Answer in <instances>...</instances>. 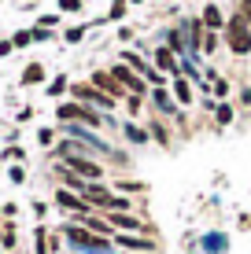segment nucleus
Instances as JSON below:
<instances>
[{
    "instance_id": "34",
    "label": "nucleus",
    "mask_w": 251,
    "mask_h": 254,
    "mask_svg": "<svg viewBox=\"0 0 251 254\" xmlns=\"http://www.w3.org/2000/svg\"><path fill=\"white\" fill-rule=\"evenodd\" d=\"M37 140H41V144H52V140H56V133H52V129H41Z\"/></svg>"
},
{
    "instance_id": "19",
    "label": "nucleus",
    "mask_w": 251,
    "mask_h": 254,
    "mask_svg": "<svg viewBox=\"0 0 251 254\" xmlns=\"http://www.w3.org/2000/svg\"><path fill=\"white\" fill-rule=\"evenodd\" d=\"M122 133H126V140H129V144H144V140L152 136V133H144V129H137V126H126Z\"/></svg>"
},
{
    "instance_id": "17",
    "label": "nucleus",
    "mask_w": 251,
    "mask_h": 254,
    "mask_svg": "<svg viewBox=\"0 0 251 254\" xmlns=\"http://www.w3.org/2000/svg\"><path fill=\"white\" fill-rule=\"evenodd\" d=\"M152 103L163 111V115H174V111H177V107H174V100H170V92H163V89H155V92H152Z\"/></svg>"
},
{
    "instance_id": "31",
    "label": "nucleus",
    "mask_w": 251,
    "mask_h": 254,
    "mask_svg": "<svg viewBox=\"0 0 251 254\" xmlns=\"http://www.w3.org/2000/svg\"><path fill=\"white\" fill-rule=\"evenodd\" d=\"M52 37V30H45V26H37V30H33V41H48Z\"/></svg>"
},
{
    "instance_id": "18",
    "label": "nucleus",
    "mask_w": 251,
    "mask_h": 254,
    "mask_svg": "<svg viewBox=\"0 0 251 254\" xmlns=\"http://www.w3.org/2000/svg\"><path fill=\"white\" fill-rule=\"evenodd\" d=\"M85 229L96 232V236H103V240L111 236V225H107V221H100V217H85Z\"/></svg>"
},
{
    "instance_id": "20",
    "label": "nucleus",
    "mask_w": 251,
    "mask_h": 254,
    "mask_svg": "<svg viewBox=\"0 0 251 254\" xmlns=\"http://www.w3.org/2000/svg\"><path fill=\"white\" fill-rule=\"evenodd\" d=\"M214 118H218V126H229L233 122V107L229 103H218V107H214Z\"/></svg>"
},
{
    "instance_id": "28",
    "label": "nucleus",
    "mask_w": 251,
    "mask_h": 254,
    "mask_svg": "<svg viewBox=\"0 0 251 254\" xmlns=\"http://www.w3.org/2000/svg\"><path fill=\"white\" fill-rule=\"evenodd\" d=\"M152 136H155V140H159V144H167V140H170V136H167V129H163V126H159V122H155V126H152Z\"/></svg>"
},
{
    "instance_id": "21",
    "label": "nucleus",
    "mask_w": 251,
    "mask_h": 254,
    "mask_svg": "<svg viewBox=\"0 0 251 254\" xmlns=\"http://www.w3.org/2000/svg\"><path fill=\"white\" fill-rule=\"evenodd\" d=\"M30 41H33V30H19V33L11 37V45H15V48H26Z\"/></svg>"
},
{
    "instance_id": "3",
    "label": "nucleus",
    "mask_w": 251,
    "mask_h": 254,
    "mask_svg": "<svg viewBox=\"0 0 251 254\" xmlns=\"http://www.w3.org/2000/svg\"><path fill=\"white\" fill-rule=\"evenodd\" d=\"M56 118H59V122H85V126H92V129L103 126V118L96 115V111H89L85 103H59V107H56Z\"/></svg>"
},
{
    "instance_id": "24",
    "label": "nucleus",
    "mask_w": 251,
    "mask_h": 254,
    "mask_svg": "<svg viewBox=\"0 0 251 254\" xmlns=\"http://www.w3.org/2000/svg\"><path fill=\"white\" fill-rule=\"evenodd\" d=\"M63 37H67V45H78V41L85 37V26H74V30H67Z\"/></svg>"
},
{
    "instance_id": "11",
    "label": "nucleus",
    "mask_w": 251,
    "mask_h": 254,
    "mask_svg": "<svg viewBox=\"0 0 251 254\" xmlns=\"http://www.w3.org/2000/svg\"><path fill=\"white\" fill-rule=\"evenodd\" d=\"M155 66H159V70H167V74H181V66H177V56H174V52H170L167 45H159V48H155Z\"/></svg>"
},
{
    "instance_id": "25",
    "label": "nucleus",
    "mask_w": 251,
    "mask_h": 254,
    "mask_svg": "<svg viewBox=\"0 0 251 254\" xmlns=\"http://www.w3.org/2000/svg\"><path fill=\"white\" fill-rule=\"evenodd\" d=\"M67 92V77H56V81L48 85V96H63Z\"/></svg>"
},
{
    "instance_id": "27",
    "label": "nucleus",
    "mask_w": 251,
    "mask_h": 254,
    "mask_svg": "<svg viewBox=\"0 0 251 254\" xmlns=\"http://www.w3.org/2000/svg\"><path fill=\"white\" fill-rule=\"evenodd\" d=\"M115 188H118V191H144V185H141V181H118Z\"/></svg>"
},
{
    "instance_id": "10",
    "label": "nucleus",
    "mask_w": 251,
    "mask_h": 254,
    "mask_svg": "<svg viewBox=\"0 0 251 254\" xmlns=\"http://www.w3.org/2000/svg\"><path fill=\"white\" fill-rule=\"evenodd\" d=\"M56 203L63 206V210H74V214H85V217H89V203H85V199H78V195H71V188H59V191H56Z\"/></svg>"
},
{
    "instance_id": "22",
    "label": "nucleus",
    "mask_w": 251,
    "mask_h": 254,
    "mask_svg": "<svg viewBox=\"0 0 251 254\" xmlns=\"http://www.w3.org/2000/svg\"><path fill=\"white\" fill-rule=\"evenodd\" d=\"M214 48H218V33L207 30V33H203V48H200V52H214Z\"/></svg>"
},
{
    "instance_id": "26",
    "label": "nucleus",
    "mask_w": 251,
    "mask_h": 254,
    "mask_svg": "<svg viewBox=\"0 0 251 254\" xmlns=\"http://www.w3.org/2000/svg\"><path fill=\"white\" fill-rule=\"evenodd\" d=\"M33 243H37V254H48V236H45V229H37Z\"/></svg>"
},
{
    "instance_id": "13",
    "label": "nucleus",
    "mask_w": 251,
    "mask_h": 254,
    "mask_svg": "<svg viewBox=\"0 0 251 254\" xmlns=\"http://www.w3.org/2000/svg\"><path fill=\"white\" fill-rule=\"evenodd\" d=\"M200 19H203V26H207V30H222V26H226V15H222V7L214 4V0L203 7V15H200Z\"/></svg>"
},
{
    "instance_id": "16",
    "label": "nucleus",
    "mask_w": 251,
    "mask_h": 254,
    "mask_svg": "<svg viewBox=\"0 0 251 254\" xmlns=\"http://www.w3.org/2000/svg\"><path fill=\"white\" fill-rule=\"evenodd\" d=\"M167 48L174 52V56H181V52L188 48V37H185L181 30H170V33H167Z\"/></svg>"
},
{
    "instance_id": "37",
    "label": "nucleus",
    "mask_w": 251,
    "mask_h": 254,
    "mask_svg": "<svg viewBox=\"0 0 251 254\" xmlns=\"http://www.w3.org/2000/svg\"><path fill=\"white\" fill-rule=\"evenodd\" d=\"M240 103H244V107H251V89H244V92H240Z\"/></svg>"
},
{
    "instance_id": "4",
    "label": "nucleus",
    "mask_w": 251,
    "mask_h": 254,
    "mask_svg": "<svg viewBox=\"0 0 251 254\" xmlns=\"http://www.w3.org/2000/svg\"><path fill=\"white\" fill-rule=\"evenodd\" d=\"M71 96H74L78 103H85V107H89V103H92V107H100V111H111V107H115V100H111V96H103L92 81H89V85H71Z\"/></svg>"
},
{
    "instance_id": "1",
    "label": "nucleus",
    "mask_w": 251,
    "mask_h": 254,
    "mask_svg": "<svg viewBox=\"0 0 251 254\" xmlns=\"http://www.w3.org/2000/svg\"><path fill=\"white\" fill-rule=\"evenodd\" d=\"M226 48L233 56H248L251 52V26H248V19L240 11L226 19Z\"/></svg>"
},
{
    "instance_id": "9",
    "label": "nucleus",
    "mask_w": 251,
    "mask_h": 254,
    "mask_svg": "<svg viewBox=\"0 0 251 254\" xmlns=\"http://www.w3.org/2000/svg\"><path fill=\"white\" fill-rule=\"evenodd\" d=\"M107 225H111V229H122V232H144V229H148V225H144L141 217H133V214H111Z\"/></svg>"
},
{
    "instance_id": "33",
    "label": "nucleus",
    "mask_w": 251,
    "mask_h": 254,
    "mask_svg": "<svg viewBox=\"0 0 251 254\" xmlns=\"http://www.w3.org/2000/svg\"><path fill=\"white\" fill-rule=\"evenodd\" d=\"M56 22H59V15H41V26H45V30H52Z\"/></svg>"
},
{
    "instance_id": "8",
    "label": "nucleus",
    "mask_w": 251,
    "mask_h": 254,
    "mask_svg": "<svg viewBox=\"0 0 251 254\" xmlns=\"http://www.w3.org/2000/svg\"><path fill=\"white\" fill-rule=\"evenodd\" d=\"M122 63H126L129 70H137V74H141L144 81H152V85H159V89H163V77H159V70H152V66L144 63L141 56H133V52H126V56H122Z\"/></svg>"
},
{
    "instance_id": "12",
    "label": "nucleus",
    "mask_w": 251,
    "mask_h": 254,
    "mask_svg": "<svg viewBox=\"0 0 251 254\" xmlns=\"http://www.w3.org/2000/svg\"><path fill=\"white\" fill-rule=\"evenodd\" d=\"M115 243H118L122 251H155V243H152V240H144V236H129V232L115 236Z\"/></svg>"
},
{
    "instance_id": "35",
    "label": "nucleus",
    "mask_w": 251,
    "mask_h": 254,
    "mask_svg": "<svg viewBox=\"0 0 251 254\" xmlns=\"http://www.w3.org/2000/svg\"><path fill=\"white\" fill-rule=\"evenodd\" d=\"M240 15H244L248 26H251V0H240Z\"/></svg>"
},
{
    "instance_id": "2",
    "label": "nucleus",
    "mask_w": 251,
    "mask_h": 254,
    "mask_svg": "<svg viewBox=\"0 0 251 254\" xmlns=\"http://www.w3.org/2000/svg\"><path fill=\"white\" fill-rule=\"evenodd\" d=\"M63 236H67V243H71V247H82V251H92V254H103V251L111 247V240H103V236L89 232L85 225H67Z\"/></svg>"
},
{
    "instance_id": "7",
    "label": "nucleus",
    "mask_w": 251,
    "mask_h": 254,
    "mask_svg": "<svg viewBox=\"0 0 251 254\" xmlns=\"http://www.w3.org/2000/svg\"><path fill=\"white\" fill-rule=\"evenodd\" d=\"M89 81L96 85V89H100L103 96H111V100H118V96H129V92L122 89V85H118L115 77H111V70H96V74H92Z\"/></svg>"
},
{
    "instance_id": "14",
    "label": "nucleus",
    "mask_w": 251,
    "mask_h": 254,
    "mask_svg": "<svg viewBox=\"0 0 251 254\" xmlns=\"http://www.w3.org/2000/svg\"><path fill=\"white\" fill-rule=\"evenodd\" d=\"M19 81H22V85H41V81H45V66H41V63H30V66L22 70Z\"/></svg>"
},
{
    "instance_id": "15",
    "label": "nucleus",
    "mask_w": 251,
    "mask_h": 254,
    "mask_svg": "<svg viewBox=\"0 0 251 254\" xmlns=\"http://www.w3.org/2000/svg\"><path fill=\"white\" fill-rule=\"evenodd\" d=\"M174 100L181 103V107H188V103H192V89H188L185 77H174Z\"/></svg>"
},
{
    "instance_id": "29",
    "label": "nucleus",
    "mask_w": 251,
    "mask_h": 254,
    "mask_svg": "<svg viewBox=\"0 0 251 254\" xmlns=\"http://www.w3.org/2000/svg\"><path fill=\"white\" fill-rule=\"evenodd\" d=\"M126 103H129V115H137V111H141V96H126Z\"/></svg>"
},
{
    "instance_id": "32",
    "label": "nucleus",
    "mask_w": 251,
    "mask_h": 254,
    "mask_svg": "<svg viewBox=\"0 0 251 254\" xmlns=\"http://www.w3.org/2000/svg\"><path fill=\"white\" fill-rule=\"evenodd\" d=\"M0 240H4V247H7V251H11V247H15V229H7L4 236H0Z\"/></svg>"
},
{
    "instance_id": "23",
    "label": "nucleus",
    "mask_w": 251,
    "mask_h": 254,
    "mask_svg": "<svg viewBox=\"0 0 251 254\" xmlns=\"http://www.w3.org/2000/svg\"><path fill=\"white\" fill-rule=\"evenodd\" d=\"M107 19H126V0H111V15Z\"/></svg>"
},
{
    "instance_id": "36",
    "label": "nucleus",
    "mask_w": 251,
    "mask_h": 254,
    "mask_svg": "<svg viewBox=\"0 0 251 254\" xmlns=\"http://www.w3.org/2000/svg\"><path fill=\"white\" fill-rule=\"evenodd\" d=\"M7 52H15V45L11 41H0V56H7Z\"/></svg>"
},
{
    "instance_id": "30",
    "label": "nucleus",
    "mask_w": 251,
    "mask_h": 254,
    "mask_svg": "<svg viewBox=\"0 0 251 254\" xmlns=\"http://www.w3.org/2000/svg\"><path fill=\"white\" fill-rule=\"evenodd\" d=\"M59 7H63V11H78V7H82V0H59Z\"/></svg>"
},
{
    "instance_id": "5",
    "label": "nucleus",
    "mask_w": 251,
    "mask_h": 254,
    "mask_svg": "<svg viewBox=\"0 0 251 254\" xmlns=\"http://www.w3.org/2000/svg\"><path fill=\"white\" fill-rule=\"evenodd\" d=\"M111 77H115V81L122 85L129 96H144V85H148V81H144L137 70H129L126 63H115V66H111Z\"/></svg>"
},
{
    "instance_id": "6",
    "label": "nucleus",
    "mask_w": 251,
    "mask_h": 254,
    "mask_svg": "<svg viewBox=\"0 0 251 254\" xmlns=\"http://www.w3.org/2000/svg\"><path fill=\"white\" fill-rule=\"evenodd\" d=\"M67 166H71V173H74V177H82V181H100L103 177V166L92 162V159H82V155H71Z\"/></svg>"
}]
</instances>
